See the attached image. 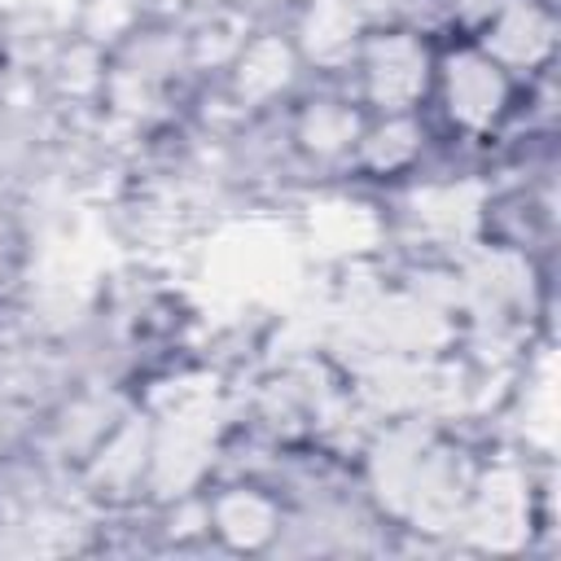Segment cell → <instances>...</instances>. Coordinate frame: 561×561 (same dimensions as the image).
I'll list each match as a JSON object with an SVG mask.
<instances>
[{
  "mask_svg": "<svg viewBox=\"0 0 561 561\" xmlns=\"http://www.w3.org/2000/svg\"><path fill=\"white\" fill-rule=\"evenodd\" d=\"M530 83L495 61L478 39L451 35L438 39L434 79L425 96V118L443 145H486L522 114Z\"/></svg>",
  "mask_w": 561,
  "mask_h": 561,
  "instance_id": "1",
  "label": "cell"
},
{
  "mask_svg": "<svg viewBox=\"0 0 561 561\" xmlns=\"http://www.w3.org/2000/svg\"><path fill=\"white\" fill-rule=\"evenodd\" d=\"M434 53H438V39L403 22H368L346 66V88L359 96L368 114L425 110L430 79H434Z\"/></svg>",
  "mask_w": 561,
  "mask_h": 561,
  "instance_id": "2",
  "label": "cell"
},
{
  "mask_svg": "<svg viewBox=\"0 0 561 561\" xmlns=\"http://www.w3.org/2000/svg\"><path fill=\"white\" fill-rule=\"evenodd\" d=\"M364 123H368V110L359 105V96L351 88H324V92H307L302 101H294L285 140L307 162L342 167V162H351Z\"/></svg>",
  "mask_w": 561,
  "mask_h": 561,
  "instance_id": "3",
  "label": "cell"
},
{
  "mask_svg": "<svg viewBox=\"0 0 561 561\" xmlns=\"http://www.w3.org/2000/svg\"><path fill=\"white\" fill-rule=\"evenodd\" d=\"M469 39H478L517 79L543 75L557 53V9L552 0H504Z\"/></svg>",
  "mask_w": 561,
  "mask_h": 561,
  "instance_id": "4",
  "label": "cell"
},
{
  "mask_svg": "<svg viewBox=\"0 0 561 561\" xmlns=\"http://www.w3.org/2000/svg\"><path fill=\"white\" fill-rule=\"evenodd\" d=\"M298 70H302V53H298L294 35L263 31L237 48V57L228 66V88L245 110H267L294 92Z\"/></svg>",
  "mask_w": 561,
  "mask_h": 561,
  "instance_id": "5",
  "label": "cell"
},
{
  "mask_svg": "<svg viewBox=\"0 0 561 561\" xmlns=\"http://www.w3.org/2000/svg\"><path fill=\"white\" fill-rule=\"evenodd\" d=\"M202 513H206V530L219 535L228 548H241V552L267 548L280 535V526H285L280 500L267 486H259V482H228V486H219L215 495L202 500Z\"/></svg>",
  "mask_w": 561,
  "mask_h": 561,
  "instance_id": "6",
  "label": "cell"
}]
</instances>
